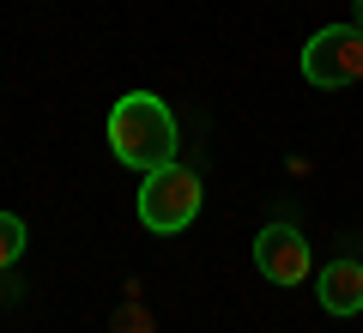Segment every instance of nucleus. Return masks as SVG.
Segmentation results:
<instances>
[{
    "mask_svg": "<svg viewBox=\"0 0 363 333\" xmlns=\"http://www.w3.org/2000/svg\"><path fill=\"white\" fill-rule=\"evenodd\" d=\"M109 152L121 158L128 170H157V164H176V116L157 91H128L116 97L109 109Z\"/></svg>",
    "mask_w": 363,
    "mask_h": 333,
    "instance_id": "obj_1",
    "label": "nucleus"
},
{
    "mask_svg": "<svg viewBox=\"0 0 363 333\" xmlns=\"http://www.w3.org/2000/svg\"><path fill=\"white\" fill-rule=\"evenodd\" d=\"M200 218V176L188 164H157L140 182V224L157 236H176Z\"/></svg>",
    "mask_w": 363,
    "mask_h": 333,
    "instance_id": "obj_2",
    "label": "nucleus"
},
{
    "mask_svg": "<svg viewBox=\"0 0 363 333\" xmlns=\"http://www.w3.org/2000/svg\"><path fill=\"white\" fill-rule=\"evenodd\" d=\"M303 79L315 91H339L363 79V31L357 25H327L303 43Z\"/></svg>",
    "mask_w": 363,
    "mask_h": 333,
    "instance_id": "obj_3",
    "label": "nucleus"
},
{
    "mask_svg": "<svg viewBox=\"0 0 363 333\" xmlns=\"http://www.w3.org/2000/svg\"><path fill=\"white\" fill-rule=\"evenodd\" d=\"M255 267L272 285H303L309 279V243H303V231L297 224H267L255 236Z\"/></svg>",
    "mask_w": 363,
    "mask_h": 333,
    "instance_id": "obj_4",
    "label": "nucleus"
},
{
    "mask_svg": "<svg viewBox=\"0 0 363 333\" xmlns=\"http://www.w3.org/2000/svg\"><path fill=\"white\" fill-rule=\"evenodd\" d=\"M315 291H321L327 315H357V309H363V261H351V255L327 261L321 279H315Z\"/></svg>",
    "mask_w": 363,
    "mask_h": 333,
    "instance_id": "obj_5",
    "label": "nucleus"
},
{
    "mask_svg": "<svg viewBox=\"0 0 363 333\" xmlns=\"http://www.w3.org/2000/svg\"><path fill=\"white\" fill-rule=\"evenodd\" d=\"M18 255H25V218H18V212H0V273L18 267Z\"/></svg>",
    "mask_w": 363,
    "mask_h": 333,
    "instance_id": "obj_6",
    "label": "nucleus"
},
{
    "mask_svg": "<svg viewBox=\"0 0 363 333\" xmlns=\"http://www.w3.org/2000/svg\"><path fill=\"white\" fill-rule=\"evenodd\" d=\"M351 13H357V31H363V0H351Z\"/></svg>",
    "mask_w": 363,
    "mask_h": 333,
    "instance_id": "obj_7",
    "label": "nucleus"
}]
</instances>
